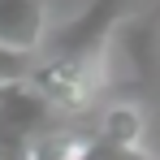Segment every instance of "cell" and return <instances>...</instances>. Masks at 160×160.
Masks as SVG:
<instances>
[{"label":"cell","instance_id":"6da1fadb","mask_svg":"<svg viewBox=\"0 0 160 160\" xmlns=\"http://www.w3.org/2000/svg\"><path fill=\"white\" fill-rule=\"evenodd\" d=\"M104 61L108 56H87V52H56L48 61H35L30 87L61 112H82L95 100L100 82H104Z\"/></svg>","mask_w":160,"mask_h":160},{"label":"cell","instance_id":"7a4b0ae2","mask_svg":"<svg viewBox=\"0 0 160 160\" xmlns=\"http://www.w3.org/2000/svg\"><path fill=\"white\" fill-rule=\"evenodd\" d=\"M48 121L52 104L30 82L0 87V160H30V143L48 130Z\"/></svg>","mask_w":160,"mask_h":160},{"label":"cell","instance_id":"3957f363","mask_svg":"<svg viewBox=\"0 0 160 160\" xmlns=\"http://www.w3.org/2000/svg\"><path fill=\"white\" fill-rule=\"evenodd\" d=\"M48 9L43 0H0V48L13 56H30L43 48Z\"/></svg>","mask_w":160,"mask_h":160},{"label":"cell","instance_id":"277c9868","mask_svg":"<svg viewBox=\"0 0 160 160\" xmlns=\"http://www.w3.org/2000/svg\"><path fill=\"white\" fill-rule=\"evenodd\" d=\"M100 143L104 147H117V152H138V143H143V134H147V121H143V108L134 104H112L104 108V117H100Z\"/></svg>","mask_w":160,"mask_h":160},{"label":"cell","instance_id":"5b68a950","mask_svg":"<svg viewBox=\"0 0 160 160\" xmlns=\"http://www.w3.org/2000/svg\"><path fill=\"white\" fill-rule=\"evenodd\" d=\"M30 69H35L30 56H13V52L0 48V87H9V82H26Z\"/></svg>","mask_w":160,"mask_h":160}]
</instances>
